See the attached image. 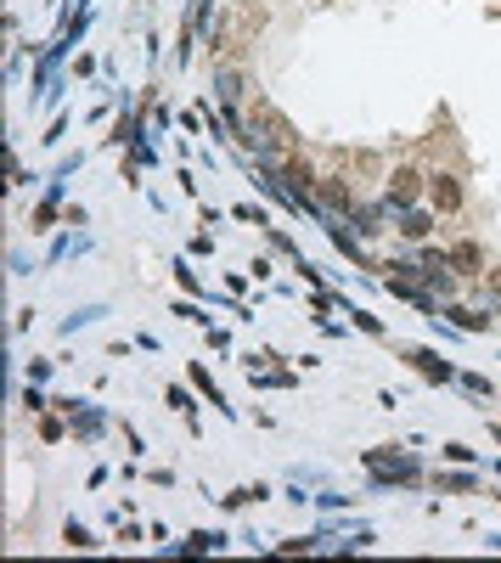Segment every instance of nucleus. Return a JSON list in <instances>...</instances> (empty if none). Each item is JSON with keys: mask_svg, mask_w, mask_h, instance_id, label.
I'll list each match as a JSON object with an SVG mask.
<instances>
[{"mask_svg": "<svg viewBox=\"0 0 501 563\" xmlns=\"http://www.w3.org/2000/svg\"><path fill=\"white\" fill-rule=\"evenodd\" d=\"M434 203H439V209H456V203H462V192L451 186V175H439V180H434Z\"/></svg>", "mask_w": 501, "mask_h": 563, "instance_id": "obj_1", "label": "nucleus"}, {"mask_svg": "<svg viewBox=\"0 0 501 563\" xmlns=\"http://www.w3.org/2000/svg\"><path fill=\"white\" fill-rule=\"evenodd\" d=\"M417 175H395V186H389V203H412L417 197V186H412Z\"/></svg>", "mask_w": 501, "mask_h": 563, "instance_id": "obj_2", "label": "nucleus"}, {"mask_svg": "<svg viewBox=\"0 0 501 563\" xmlns=\"http://www.w3.org/2000/svg\"><path fill=\"white\" fill-rule=\"evenodd\" d=\"M412 361H417L422 372H428V378H445V361H434V355H428V349H417V355H412Z\"/></svg>", "mask_w": 501, "mask_h": 563, "instance_id": "obj_3", "label": "nucleus"}, {"mask_svg": "<svg viewBox=\"0 0 501 563\" xmlns=\"http://www.w3.org/2000/svg\"><path fill=\"white\" fill-rule=\"evenodd\" d=\"M400 231H406V237H428V214H406Z\"/></svg>", "mask_w": 501, "mask_h": 563, "instance_id": "obj_4", "label": "nucleus"}, {"mask_svg": "<svg viewBox=\"0 0 501 563\" xmlns=\"http://www.w3.org/2000/svg\"><path fill=\"white\" fill-rule=\"evenodd\" d=\"M68 547H96V541H90V530H84V524H68Z\"/></svg>", "mask_w": 501, "mask_h": 563, "instance_id": "obj_5", "label": "nucleus"}]
</instances>
